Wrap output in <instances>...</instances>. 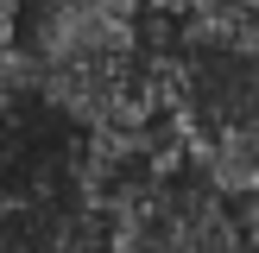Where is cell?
<instances>
[{
  "instance_id": "1",
  "label": "cell",
  "mask_w": 259,
  "mask_h": 253,
  "mask_svg": "<svg viewBox=\"0 0 259 253\" xmlns=\"http://www.w3.org/2000/svg\"><path fill=\"white\" fill-rule=\"evenodd\" d=\"M152 95L190 171L222 196L253 202V0L202 19H152Z\"/></svg>"
},
{
  "instance_id": "2",
  "label": "cell",
  "mask_w": 259,
  "mask_h": 253,
  "mask_svg": "<svg viewBox=\"0 0 259 253\" xmlns=\"http://www.w3.org/2000/svg\"><path fill=\"white\" fill-rule=\"evenodd\" d=\"M19 25V63L32 89L82 139H126L164 126L152 95V19L133 0H25Z\"/></svg>"
},
{
  "instance_id": "3",
  "label": "cell",
  "mask_w": 259,
  "mask_h": 253,
  "mask_svg": "<svg viewBox=\"0 0 259 253\" xmlns=\"http://www.w3.org/2000/svg\"><path fill=\"white\" fill-rule=\"evenodd\" d=\"M19 19H25V0H0V51H13V38H19Z\"/></svg>"
}]
</instances>
